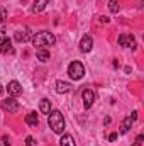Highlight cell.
Listing matches in <instances>:
<instances>
[{"instance_id":"cell-1","label":"cell","mask_w":144,"mask_h":146,"mask_svg":"<svg viewBox=\"0 0 144 146\" xmlns=\"http://www.w3.org/2000/svg\"><path fill=\"white\" fill-rule=\"evenodd\" d=\"M48 122H49V127L53 129V133H56V134H63L66 122H65V117H63V114H61L59 110H53V112H49V114H48Z\"/></svg>"},{"instance_id":"cell-2","label":"cell","mask_w":144,"mask_h":146,"mask_svg":"<svg viewBox=\"0 0 144 146\" xmlns=\"http://www.w3.org/2000/svg\"><path fill=\"white\" fill-rule=\"evenodd\" d=\"M54 42H56V37L49 31H41V33H37L36 36H32V44L36 46L37 49H41L44 46H53Z\"/></svg>"},{"instance_id":"cell-3","label":"cell","mask_w":144,"mask_h":146,"mask_svg":"<svg viewBox=\"0 0 144 146\" xmlns=\"http://www.w3.org/2000/svg\"><path fill=\"white\" fill-rule=\"evenodd\" d=\"M68 75L71 80H81L85 75V66L81 61H71L68 66Z\"/></svg>"},{"instance_id":"cell-4","label":"cell","mask_w":144,"mask_h":146,"mask_svg":"<svg viewBox=\"0 0 144 146\" xmlns=\"http://www.w3.org/2000/svg\"><path fill=\"white\" fill-rule=\"evenodd\" d=\"M0 106H2V109L7 110L9 114H14V112L19 110V104H17V100H15L14 97H7V99H3V100L0 102Z\"/></svg>"},{"instance_id":"cell-5","label":"cell","mask_w":144,"mask_h":146,"mask_svg":"<svg viewBox=\"0 0 144 146\" xmlns=\"http://www.w3.org/2000/svg\"><path fill=\"white\" fill-rule=\"evenodd\" d=\"M81 99H83L85 109H90V107L93 106V102H95V92H93L92 88H85V90L81 92Z\"/></svg>"},{"instance_id":"cell-6","label":"cell","mask_w":144,"mask_h":146,"mask_svg":"<svg viewBox=\"0 0 144 146\" xmlns=\"http://www.w3.org/2000/svg\"><path fill=\"white\" fill-rule=\"evenodd\" d=\"M119 44L122 48H131V49H136V39L132 34H120L119 36Z\"/></svg>"},{"instance_id":"cell-7","label":"cell","mask_w":144,"mask_h":146,"mask_svg":"<svg viewBox=\"0 0 144 146\" xmlns=\"http://www.w3.org/2000/svg\"><path fill=\"white\" fill-rule=\"evenodd\" d=\"M92 48H93V39H92L90 34H85L80 41V51L81 53H90Z\"/></svg>"},{"instance_id":"cell-8","label":"cell","mask_w":144,"mask_h":146,"mask_svg":"<svg viewBox=\"0 0 144 146\" xmlns=\"http://www.w3.org/2000/svg\"><path fill=\"white\" fill-rule=\"evenodd\" d=\"M7 92H9L10 97H17V95L22 94V87H20V83H19L17 80H12V82H9V85H7Z\"/></svg>"},{"instance_id":"cell-9","label":"cell","mask_w":144,"mask_h":146,"mask_svg":"<svg viewBox=\"0 0 144 146\" xmlns=\"http://www.w3.org/2000/svg\"><path fill=\"white\" fill-rule=\"evenodd\" d=\"M29 37H31V29H29V27H24V29H19V31L15 33L14 39H15L17 42H26Z\"/></svg>"},{"instance_id":"cell-10","label":"cell","mask_w":144,"mask_h":146,"mask_svg":"<svg viewBox=\"0 0 144 146\" xmlns=\"http://www.w3.org/2000/svg\"><path fill=\"white\" fill-rule=\"evenodd\" d=\"M0 53L2 54H14V46H12V41L9 37H5L3 41H0Z\"/></svg>"},{"instance_id":"cell-11","label":"cell","mask_w":144,"mask_h":146,"mask_svg":"<svg viewBox=\"0 0 144 146\" xmlns=\"http://www.w3.org/2000/svg\"><path fill=\"white\" fill-rule=\"evenodd\" d=\"M70 90H71V83L63 82V80H58L56 82V92L58 94H68Z\"/></svg>"},{"instance_id":"cell-12","label":"cell","mask_w":144,"mask_h":146,"mask_svg":"<svg viewBox=\"0 0 144 146\" xmlns=\"http://www.w3.org/2000/svg\"><path fill=\"white\" fill-rule=\"evenodd\" d=\"M49 5V0H34V5H32V12L34 14H37V12H42L46 7Z\"/></svg>"},{"instance_id":"cell-13","label":"cell","mask_w":144,"mask_h":146,"mask_svg":"<svg viewBox=\"0 0 144 146\" xmlns=\"http://www.w3.org/2000/svg\"><path fill=\"white\" fill-rule=\"evenodd\" d=\"M132 122H134V119H132L131 115H127V117L122 121V124H120V134H126V133H129V129H131Z\"/></svg>"},{"instance_id":"cell-14","label":"cell","mask_w":144,"mask_h":146,"mask_svg":"<svg viewBox=\"0 0 144 146\" xmlns=\"http://www.w3.org/2000/svg\"><path fill=\"white\" fill-rule=\"evenodd\" d=\"M59 146H76V143H75L71 134H63L59 139Z\"/></svg>"},{"instance_id":"cell-15","label":"cell","mask_w":144,"mask_h":146,"mask_svg":"<svg viewBox=\"0 0 144 146\" xmlns=\"http://www.w3.org/2000/svg\"><path fill=\"white\" fill-rule=\"evenodd\" d=\"M26 122H27L31 127H36L37 122H39V119H37V114H36V112H29V114L26 115Z\"/></svg>"},{"instance_id":"cell-16","label":"cell","mask_w":144,"mask_h":146,"mask_svg":"<svg viewBox=\"0 0 144 146\" xmlns=\"http://www.w3.org/2000/svg\"><path fill=\"white\" fill-rule=\"evenodd\" d=\"M37 60H39L41 63H46V61H49V51H48V49H44V48L37 49Z\"/></svg>"},{"instance_id":"cell-17","label":"cell","mask_w":144,"mask_h":146,"mask_svg":"<svg viewBox=\"0 0 144 146\" xmlns=\"http://www.w3.org/2000/svg\"><path fill=\"white\" fill-rule=\"evenodd\" d=\"M39 110H41L42 114H49V112H51V102H49L48 99H42V100L39 102Z\"/></svg>"},{"instance_id":"cell-18","label":"cell","mask_w":144,"mask_h":146,"mask_svg":"<svg viewBox=\"0 0 144 146\" xmlns=\"http://www.w3.org/2000/svg\"><path fill=\"white\" fill-rule=\"evenodd\" d=\"M108 10L112 14H117L119 12V0H108Z\"/></svg>"},{"instance_id":"cell-19","label":"cell","mask_w":144,"mask_h":146,"mask_svg":"<svg viewBox=\"0 0 144 146\" xmlns=\"http://www.w3.org/2000/svg\"><path fill=\"white\" fill-rule=\"evenodd\" d=\"M5 19H7V9L0 5V22H3Z\"/></svg>"},{"instance_id":"cell-20","label":"cell","mask_w":144,"mask_h":146,"mask_svg":"<svg viewBox=\"0 0 144 146\" xmlns=\"http://www.w3.org/2000/svg\"><path fill=\"white\" fill-rule=\"evenodd\" d=\"M34 143H36V141H34L32 136H27V138H26V146H34Z\"/></svg>"},{"instance_id":"cell-21","label":"cell","mask_w":144,"mask_h":146,"mask_svg":"<svg viewBox=\"0 0 144 146\" xmlns=\"http://www.w3.org/2000/svg\"><path fill=\"white\" fill-rule=\"evenodd\" d=\"M143 139H144V136H143V134H139V136L136 138V143H134L132 146H141V145H143Z\"/></svg>"},{"instance_id":"cell-22","label":"cell","mask_w":144,"mask_h":146,"mask_svg":"<svg viewBox=\"0 0 144 146\" xmlns=\"http://www.w3.org/2000/svg\"><path fill=\"white\" fill-rule=\"evenodd\" d=\"M117 136H119L117 133H110V134H108V141H110V143H114V141L117 139Z\"/></svg>"},{"instance_id":"cell-23","label":"cell","mask_w":144,"mask_h":146,"mask_svg":"<svg viewBox=\"0 0 144 146\" xmlns=\"http://www.w3.org/2000/svg\"><path fill=\"white\" fill-rule=\"evenodd\" d=\"M5 37H7V34H5V31H3V29H0V41H3Z\"/></svg>"},{"instance_id":"cell-24","label":"cell","mask_w":144,"mask_h":146,"mask_svg":"<svg viewBox=\"0 0 144 146\" xmlns=\"http://www.w3.org/2000/svg\"><path fill=\"white\" fill-rule=\"evenodd\" d=\"M3 145H5V146H10V141H9V138H7V136H3Z\"/></svg>"},{"instance_id":"cell-25","label":"cell","mask_w":144,"mask_h":146,"mask_svg":"<svg viewBox=\"0 0 144 146\" xmlns=\"http://www.w3.org/2000/svg\"><path fill=\"white\" fill-rule=\"evenodd\" d=\"M2 94H3V87L0 85V95H2Z\"/></svg>"}]
</instances>
